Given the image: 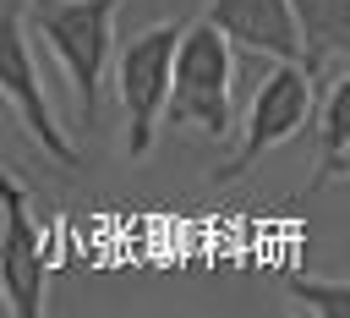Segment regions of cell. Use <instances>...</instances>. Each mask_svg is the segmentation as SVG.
Returning <instances> with one entry per match:
<instances>
[{
  "instance_id": "4",
  "label": "cell",
  "mask_w": 350,
  "mask_h": 318,
  "mask_svg": "<svg viewBox=\"0 0 350 318\" xmlns=\"http://www.w3.org/2000/svg\"><path fill=\"white\" fill-rule=\"evenodd\" d=\"M312 71L301 66V60H273V71L262 77V88H257V99H252V110H246V126H241V148L224 159V164H213V181H235V175H246L262 154H273V148H284L290 137H301V126L312 121Z\"/></svg>"
},
{
  "instance_id": "10",
  "label": "cell",
  "mask_w": 350,
  "mask_h": 318,
  "mask_svg": "<svg viewBox=\"0 0 350 318\" xmlns=\"http://www.w3.org/2000/svg\"><path fill=\"white\" fill-rule=\"evenodd\" d=\"M290 296H301L323 318H350V291L339 280H290Z\"/></svg>"
},
{
  "instance_id": "9",
  "label": "cell",
  "mask_w": 350,
  "mask_h": 318,
  "mask_svg": "<svg viewBox=\"0 0 350 318\" xmlns=\"http://www.w3.org/2000/svg\"><path fill=\"white\" fill-rule=\"evenodd\" d=\"M312 110H317V175L306 181V192H323L350 170V71H334L323 104Z\"/></svg>"
},
{
  "instance_id": "2",
  "label": "cell",
  "mask_w": 350,
  "mask_h": 318,
  "mask_svg": "<svg viewBox=\"0 0 350 318\" xmlns=\"http://www.w3.org/2000/svg\"><path fill=\"white\" fill-rule=\"evenodd\" d=\"M22 5L33 11V27L44 33V44L55 49V60L71 77L77 121L93 126L104 66H109V49H115V11L126 0H22Z\"/></svg>"
},
{
  "instance_id": "6",
  "label": "cell",
  "mask_w": 350,
  "mask_h": 318,
  "mask_svg": "<svg viewBox=\"0 0 350 318\" xmlns=\"http://www.w3.org/2000/svg\"><path fill=\"white\" fill-rule=\"evenodd\" d=\"M44 285H49V252H44L33 197L11 170H0V291L16 318H38Z\"/></svg>"
},
{
  "instance_id": "5",
  "label": "cell",
  "mask_w": 350,
  "mask_h": 318,
  "mask_svg": "<svg viewBox=\"0 0 350 318\" xmlns=\"http://www.w3.org/2000/svg\"><path fill=\"white\" fill-rule=\"evenodd\" d=\"M0 99L16 110V121L27 126V137H33L60 170H77V148H71L66 126L55 121L49 93H44V77H38V60H33V38H27V22H22V0H5V5H0Z\"/></svg>"
},
{
  "instance_id": "3",
  "label": "cell",
  "mask_w": 350,
  "mask_h": 318,
  "mask_svg": "<svg viewBox=\"0 0 350 318\" xmlns=\"http://www.w3.org/2000/svg\"><path fill=\"white\" fill-rule=\"evenodd\" d=\"M175 38L180 22H153L142 33H131L115 55V88H120V110H126V154L142 159L153 148L159 115H164V93H170V60H175Z\"/></svg>"
},
{
  "instance_id": "8",
  "label": "cell",
  "mask_w": 350,
  "mask_h": 318,
  "mask_svg": "<svg viewBox=\"0 0 350 318\" xmlns=\"http://www.w3.org/2000/svg\"><path fill=\"white\" fill-rule=\"evenodd\" d=\"M301 33V66L317 77L328 60L350 55V0H284Z\"/></svg>"
},
{
  "instance_id": "7",
  "label": "cell",
  "mask_w": 350,
  "mask_h": 318,
  "mask_svg": "<svg viewBox=\"0 0 350 318\" xmlns=\"http://www.w3.org/2000/svg\"><path fill=\"white\" fill-rule=\"evenodd\" d=\"M230 49L268 55V60H301V33L284 0H208V16Z\"/></svg>"
},
{
  "instance_id": "1",
  "label": "cell",
  "mask_w": 350,
  "mask_h": 318,
  "mask_svg": "<svg viewBox=\"0 0 350 318\" xmlns=\"http://www.w3.org/2000/svg\"><path fill=\"white\" fill-rule=\"evenodd\" d=\"M164 126H197L202 137H230L235 126V49L213 22H191L175 38Z\"/></svg>"
}]
</instances>
